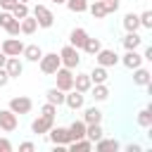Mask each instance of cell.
I'll use <instances>...</instances> for the list:
<instances>
[{
  "label": "cell",
  "instance_id": "31",
  "mask_svg": "<svg viewBox=\"0 0 152 152\" xmlns=\"http://www.w3.org/2000/svg\"><path fill=\"white\" fill-rule=\"evenodd\" d=\"M90 90H93V97H95L97 102H102V100L109 97V90H107L104 83H95V88H90Z\"/></svg>",
  "mask_w": 152,
  "mask_h": 152
},
{
  "label": "cell",
  "instance_id": "33",
  "mask_svg": "<svg viewBox=\"0 0 152 152\" xmlns=\"http://www.w3.org/2000/svg\"><path fill=\"white\" fill-rule=\"evenodd\" d=\"M12 17H14V19H24V17H28V5H26V2H17V5L12 7Z\"/></svg>",
  "mask_w": 152,
  "mask_h": 152
},
{
  "label": "cell",
  "instance_id": "12",
  "mask_svg": "<svg viewBox=\"0 0 152 152\" xmlns=\"http://www.w3.org/2000/svg\"><path fill=\"white\" fill-rule=\"evenodd\" d=\"M5 71H7V76H10V78H19V76H21V71H24V66H21L19 57H7V62H5Z\"/></svg>",
  "mask_w": 152,
  "mask_h": 152
},
{
  "label": "cell",
  "instance_id": "32",
  "mask_svg": "<svg viewBox=\"0 0 152 152\" xmlns=\"http://www.w3.org/2000/svg\"><path fill=\"white\" fill-rule=\"evenodd\" d=\"M88 10H90V14H93L95 19H102V17H107V10H104L102 0H95V2H93V5L88 7Z\"/></svg>",
  "mask_w": 152,
  "mask_h": 152
},
{
  "label": "cell",
  "instance_id": "28",
  "mask_svg": "<svg viewBox=\"0 0 152 152\" xmlns=\"http://www.w3.org/2000/svg\"><path fill=\"white\" fill-rule=\"evenodd\" d=\"M107 78H109V76H107V66H100V64H97V66L90 71V81H93V83H104Z\"/></svg>",
  "mask_w": 152,
  "mask_h": 152
},
{
  "label": "cell",
  "instance_id": "41",
  "mask_svg": "<svg viewBox=\"0 0 152 152\" xmlns=\"http://www.w3.org/2000/svg\"><path fill=\"white\" fill-rule=\"evenodd\" d=\"M7 81H10L7 71H5V66H0V88H2V86H7Z\"/></svg>",
  "mask_w": 152,
  "mask_h": 152
},
{
  "label": "cell",
  "instance_id": "8",
  "mask_svg": "<svg viewBox=\"0 0 152 152\" xmlns=\"http://www.w3.org/2000/svg\"><path fill=\"white\" fill-rule=\"evenodd\" d=\"M31 107H33V102H31L28 97H24V95H19V97H12V100H10V109H12L14 114H28V112H31Z\"/></svg>",
  "mask_w": 152,
  "mask_h": 152
},
{
  "label": "cell",
  "instance_id": "3",
  "mask_svg": "<svg viewBox=\"0 0 152 152\" xmlns=\"http://www.w3.org/2000/svg\"><path fill=\"white\" fill-rule=\"evenodd\" d=\"M55 78H57V88H59V90L69 93V90L74 88V74H71V69L59 66V69L55 71Z\"/></svg>",
  "mask_w": 152,
  "mask_h": 152
},
{
  "label": "cell",
  "instance_id": "25",
  "mask_svg": "<svg viewBox=\"0 0 152 152\" xmlns=\"http://www.w3.org/2000/svg\"><path fill=\"white\" fill-rule=\"evenodd\" d=\"M83 121H86V124H100V121H102V112H100L97 107H88L86 114H83Z\"/></svg>",
  "mask_w": 152,
  "mask_h": 152
},
{
  "label": "cell",
  "instance_id": "4",
  "mask_svg": "<svg viewBox=\"0 0 152 152\" xmlns=\"http://www.w3.org/2000/svg\"><path fill=\"white\" fill-rule=\"evenodd\" d=\"M0 50H2L7 57H19V55L24 52V43L12 36V38H7V40H0Z\"/></svg>",
  "mask_w": 152,
  "mask_h": 152
},
{
  "label": "cell",
  "instance_id": "26",
  "mask_svg": "<svg viewBox=\"0 0 152 152\" xmlns=\"http://www.w3.org/2000/svg\"><path fill=\"white\" fill-rule=\"evenodd\" d=\"M138 126H142V128L152 126V107H145L138 112Z\"/></svg>",
  "mask_w": 152,
  "mask_h": 152
},
{
  "label": "cell",
  "instance_id": "42",
  "mask_svg": "<svg viewBox=\"0 0 152 152\" xmlns=\"http://www.w3.org/2000/svg\"><path fill=\"white\" fill-rule=\"evenodd\" d=\"M126 152H142V150H140V145H133L131 142V145H126Z\"/></svg>",
  "mask_w": 152,
  "mask_h": 152
},
{
  "label": "cell",
  "instance_id": "38",
  "mask_svg": "<svg viewBox=\"0 0 152 152\" xmlns=\"http://www.w3.org/2000/svg\"><path fill=\"white\" fill-rule=\"evenodd\" d=\"M17 2H19V0H0V7L7 10V12H12V7H14Z\"/></svg>",
  "mask_w": 152,
  "mask_h": 152
},
{
  "label": "cell",
  "instance_id": "20",
  "mask_svg": "<svg viewBox=\"0 0 152 152\" xmlns=\"http://www.w3.org/2000/svg\"><path fill=\"white\" fill-rule=\"evenodd\" d=\"M102 135H104V133H102V126H100V124H86V138H88L90 142H97Z\"/></svg>",
  "mask_w": 152,
  "mask_h": 152
},
{
  "label": "cell",
  "instance_id": "18",
  "mask_svg": "<svg viewBox=\"0 0 152 152\" xmlns=\"http://www.w3.org/2000/svg\"><path fill=\"white\" fill-rule=\"evenodd\" d=\"M140 43H142V38L138 36V31H128L126 38H124V48H126V50H138Z\"/></svg>",
  "mask_w": 152,
  "mask_h": 152
},
{
  "label": "cell",
  "instance_id": "19",
  "mask_svg": "<svg viewBox=\"0 0 152 152\" xmlns=\"http://www.w3.org/2000/svg\"><path fill=\"white\" fill-rule=\"evenodd\" d=\"M69 138L71 140H78V138H86V121H74L69 126ZM69 140V142H71Z\"/></svg>",
  "mask_w": 152,
  "mask_h": 152
},
{
  "label": "cell",
  "instance_id": "27",
  "mask_svg": "<svg viewBox=\"0 0 152 152\" xmlns=\"http://www.w3.org/2000/svg\"><path fill=\"white\" fill-rule=\"evenodd\" d=\"M93 147V142L88 140V138H78V140H71L69 142V150L71 152H86V150H90Z\"/></svg>",
  "mask_w": 152,
  "mask_h": 152
},
{
  "label": "cell",
  "instance_id": "6",
  "mask_svg": "<svg viewBox=\"0 0 152 152\" xmlns=\"http://www.w3.org/2000/svg\"><path fill=\"white\" fill-rule=\"evenodd\" d=\"M0 26H2L10 36H19V19H14L12 12H7V10L0 12Z\"/></svg>",
  "mask_w": 152,
  "mask_h": 152
},
{
  "label": "cell",
  "instance_id": "14",
  "mask_svg": "<svg viewBox=\"0 0 152 152\" xmlns=\"http://www.w3.org/2000/svg\"><path fill=\"white\" fill-rule=\"evenodd\" d=\"M64 104L69 107V109H81L83 107V93H78V90H69V95H64Z\"/></svg>",
  "mask_w": 152,
  "mask_h": 152
},
{
  "label": "cell",
  "instance_id": "15",
  "mask_svg": "<svg viewBox=\"0 0 152 152\" xmlns=\"http://www.w3.org/2000/svg\"><path fill=\"white\" fill-rule=\"evenodd\" d=\"M124 66L126 69H138L140 64H142V55H138L135 50H126V55H124Z\"/></svg>",
  "mask_w": 152,
  "mask_h": 152
},
{
  "label": "cell",
  "instance_id": "30",
  "mask_svg": "<svg viewBox=\"0 0 152 152\" xmlns=\"http://www.w3.org/2000/svg\"><path fill=\"white\" fill-rule=\"evenodd\" d=\"M100 48H102V45H100V40H97V38H90V36H88L81 50H86L88 55H97V50H100Z\"/></svg>",
  "mask_w": 152,
  "mask_h": 152
},
{
  "label": "cell",
  "instance_id": "35",
  "mask_svg": "<svg viewBox=\"0 0 152 152\" xmlns=\"http://www.w3.org/2000/svg\"><path fill=\"white\" fill-rule=\"evenodd\" d=\"M138 21H140V26H145V28H152V12L147 10V12L138 14Z\"/></svg>",
  "mask_w": 152,
  "mask_h": 152
},
{
  "label": "cell",
  "instance_id": "45",
  "mask_svg": "<svg viewBox=\"0 0 152 152\" xmlns=\"http://www.w3.org/2000/svg\"><path fill=\"white\" fill-rule=\"evenodd\" d=\"M50 2H55V5H62V2H66V0H50Z\"/></svg>",
  "mask_w": 152,
  "mask_h": 152
},
{
  "label": "cell",
  "instance_id": "40",
  "mask_svg": "<svg viewBox=\"0 0 152 152\" xmlns=\"http://www.w3.org/2000/svg\"><path fill=\"white\" fill-rule=\"evenodd\" d=\"M33 150H36L33 142H21V145H19V152H33Z\"/></svg>",
  "mask_w": 152,
  "mask_h": 152
},
{
  "label": "cell",
  "instance_id": "16",
  "mask_svg": "<svg viewBox=\"0 0 152 152\" xmlns=\"http://www.w3.org/2000/svg\"><path fill=\"white\" fill-rule=\"evenodd\" d=\"M86 38H88V31L86 28H74L71 33H69V45H74V48H83V43H86Z\"/></svg>",
  "mask_w": 152,
  "mask_h": 152
},
{
  "label": "cell",
  "instance_id": "36",
  "mask_svg": "<svg viewBox=\"0 0 152 152\" xmlns=\"http://www.w3.org/2000/svg\"><path fill=\"white\" fill-rule=\"evenodd\" d=\"M40 112H43V116H52V119H55V114H57V104H52V102H45Z\"/></svg>",
  "mask_w": 152,
  "mask_h": 152
},
{
  "label": "cell",
  "instance_id": "11",
  "mask_svg": "<svg viewBox=\"0 0 152 152\" xmlns=\"http://www.w3.org/2000/svg\"><path fill=\"white\" fill-rule=\"evenodd\" d=\"M52 124H55V119L52 116H38V119H33V124H31V131L33 133H48L50 128H52Z\"/></svg>",
  "mask_w": 152,
  "mask_h": 152
},
{
  "label": "cell",
  "instance_id": "17",
  "mask_svg": "<svg viewBox=\"0 0 152 152\" xmlns=\"http://www.w3.org/2000/svg\"><path fill=\"white\" fill-rule=\"evenodd\" d=\"M36 28H38V21H36L33 17H24V19H19V33H26V36H31Z\"/></svg>",
  "mask_w": 152,
  "mask_h": 152
},
{
  "label": "cell",
  "instance_id": "37",
  "mask_svg": "<svg viewBox=\"0 0 152 152\" xmlns=\"http://www.w3.org/2000/svg\"><path fill=\"white\" fill-rule=\"evenodd\" d=\"M102 5H104V10H107V14H112V12L119 10V0H102Z\"/></svg>",
  "mask_w": 152,
  "mask_h": 152
},
{
  "label": "cell",
  "instance_id": "10",
  "mask_svg": "<svg viewBox=\"0 0 152 152\" xmlns=\"http://www.w3.org/2000/svg\"><path fill=\"white\" fill-rule=\"evenodd\" d=\"M48 135H50V140L55 142V145H69V128H62V126H52L50 131H48Z\"/></svg>",
  "mask_w": 152,
  "mask_h": 152
},
{
  "label": "cell",
  "instance_id": "22",
  "mask_svg": "<svg viewBox=\"0 0 152 152\" xmlns=\"http://www.w3.org/2000/svg\"><path fill=\"white\" fill-rule=\"evenodd\" d=\"M28 62H38L40 57H43V50L38 48V45H24V52H21Z\"/></svg>",
  "mask_w": 152,
  "mask_h": 152
},
{
  "label": "cell",
  "instance_id": "2",
  "mask_svg": "<svg viewBox=\"0 0 152 152\" xmlns=\"http://www.w3.org/2000/svg\"><path fill=\"white\" fill-rule=\"evenodd\" d=\"M33 19L38 21L40 28H50V26L55 24V14H52L45 5H36V7H33Z\"/></svg>",
  "mask_w": 152,
  "mask_h": 152
},
{
  "label": "cell",
  "instance_id": "23",
  "mask_svg": "<svg viewBox=\"0 0 152 152\" xmlns=\"http://www.w3.org/2000/svg\"><path fill=\"white\" fill-rule=\"evenodd\" d=\"M133 83H135V86H147V83H150V71L142 69V66L133 69Z\"/></svg>",
  "mask_w": 152,
  "mask_h": 152
},
{
  "label": "cell",
  "instance_id": "39",
  "mask_svg": "<svg viewBox=\"0 0 152 152\" xmlns=\"http://www.w3.org/2000/svg\"><path fill=\"white\" fill-rule=\"evenodd\" d=\"M0 152H12V142L7 138H0Z\"/></svg>",
  "mask_w": 152,
  "mask_h": 152
},
{
  "label": "cell",
  "instance_id": "46",
  "mask_svg": "<svg viewBox=\"0 0 152 152\" xmlns=\"http://www.w3.org/2000/svg\"><path fill=\"white\" fill-rule=\"evenodd\" d=\"M19 2H26V5H28V2H31V0H19Z\"/></svg>",
  "mask_w": 152,
  "mask_h": 152
},
{
  "label": "cell",
  "instance_id": "13",
  "mask_svg": "<svg viewBox=\"0 0 152 152\" xmlns=\"http://www.w3.org/2000/svg\"><path fill=\"white\" fill-rule=\"evenodd\" d=\"M90 88H93L90 74H76V76H74V90H78V93H88Z\"/></svg>",
  "mask_w": 152,
  "mask_h": 152
},
{
  "label": "cell",
  "instance_id": "1",
  "mask_svg": "<svg viewBox=\"0 0 152 152\" xmlns=\"http://www.w3.org/2000/svg\"><path fill=\"white\" fill-rule=\"evenodd\" d=\"M59 62H62V66H66V69H76L78 62H81L78 48H74V45H64V48L59 50Z\"/></svg>",
  "mask_w": 152,
  "mask_h": 152
},
{
  "label": "cell",
  "instance_id": "43",
  "mask_svg": "<svg viewBox=\"0 0 152 152\" xmlns=\"http://www.w3.org/2000/svg\"><path fill=\"white\" fill-rule=\"evenodd\" d=\"M142 59H152V48H147V50H145V55H142Z\"/></svg>",
  "mask_w": 152,
  "mask_h": 152
},
{
  "label": "cell",
  "instance_id": "21",
  "mask_svg": "<svg viewBox=\"0 0 152 152\" xmlns=\"http://www.w3.org/2000/svg\"><path fill=\"white\" fill-rule=\"evenodd\" d=\"M93 145H95L97 152H109V150L116 152V150H119V142H116V140H109V138H104V135H102L97 142H93Z\"/></svg>",
  "mask_w": 152,
  "mask_h": 152
},
{
  "label": "cell",
  "instance_id": "24",
  "mask_svg": "<svg viewBox=\"0 0 152 152\" xmlns=\"http://www.w3.org/2000/svg\"><path fill=\"white\" fill-rule=\"evenodd\" d=\"M45 97H48V102H52V104H64V90H59V88H50L48 93H45Z\"/></svg>",
  "mask_w": 152,
  "mask_h": 152
},
{
  "label": "cell",
  "instance_id": "5",
  "mask_svg": "<svg viewBox=\"0 0 152 152\" xmlns=\"http://www.w3.org/2000/svg\"><path fill=\"white\" fill-rule=\"evenodd\" d=\"M38 62H40V71H43V74H55V71L62 66L57 52H48V55H43Z\"/></svg>",
  "mask_w": 152,
  "mask_h": 152
},
{
  "label": "cell",
  "instance_id": "7",
  "mask_svg": "<svg viewBox=\"0 0 152 152\" xmlns=\"http://www.w3.org/2000/svg\"><path fill=\"white\" fill-rule=\"evenodd\" d=\"M17 126H19L17 114L12 109H0V128L7 131V133H12V131H17Z\"/></svg>",
  "mask_w": 152,
  "mask_h": 152
},
{
  "label": "cell",
  "instance_id": "44",
  "mask_svg": "<svg viewBox=\"0 0 152 152\" xmlns=\"http://www.w3.org/2000/svg\"><path fill=\"white\" fill-rule=\"evenodd\" d=\"M5 62H7V55L0 50V66H5Z\"/></svg>",
  "mask_w": 152,
  "mask_h": 152
},
{
  "label": "cell",
  "instance_id": "34",
  "mask_svg": "<svg viewBox=\"0 0 152 152\" xmlns=\"http://www.w3.org/2000/svg\"><path fill=\"white\" fill-rule=\"evenodd\" d=\"M66 7L71 12H86L88 10V0H66Z\"/></svg>",
  "mask_w": 152,
  "mask_h": 152
},
{
  "label": "cell",
  "instance_id": "9",
  "mask_svg": "<svg viewBox=\"0 0 152 152\" xmlns=\"http://www.w3.org/2000/svg\"><path fill=\"white\" fill-rule=\"evenodd\" d=\"M95 59H97V64L100 66H114L116 62H119V55L114 52V50H97V55H95Z\"/></svg>",
  "mask_w": 152,
  "mask_h": 152
},
{
  "label": "cell",
  "instance_id": "29",
  "mask_svg": "<svg viewBox=\"0 0 152 152\" xmlns=\"http://www.w3.org/2000/svg\"><path fill=\"white\" fill-rule=\"evenodd\" d=\"M138 26H140V21H138V14L128 12V14L124 17V28H126V31H138Z\"/></svg>",
  "mask_w": 152,
  "mask_h": 152
}]
</instances>
